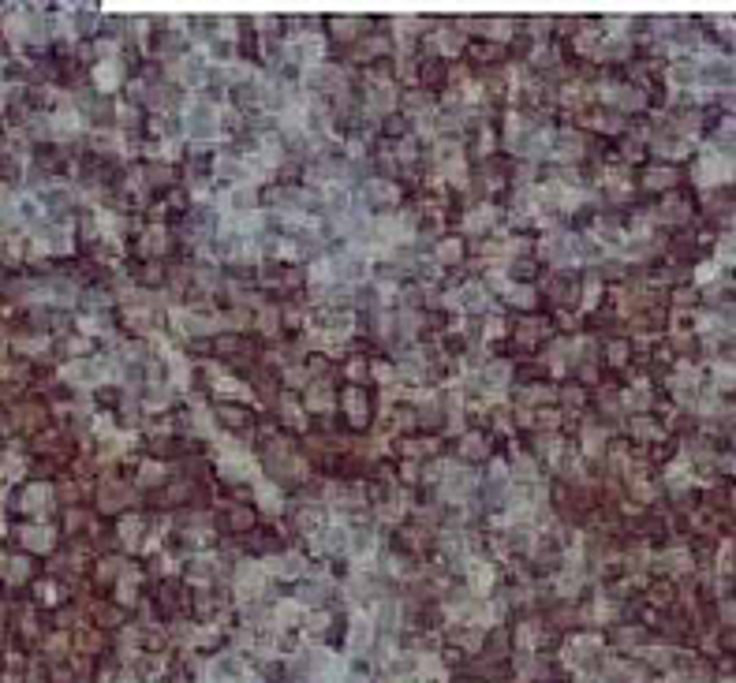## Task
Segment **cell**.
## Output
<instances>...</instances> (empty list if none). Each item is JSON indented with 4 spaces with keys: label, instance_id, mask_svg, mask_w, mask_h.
Returning <instances> with one entry per match:
<instances>
[{
    "label": "cell",
    "instance_id": "obj_1",
    "mask_svg": "<svg viewBox=\"0 0 736 683\" xmlns=\"http://www.w3.org/2000/svg\"><path fill=\"white\" fill-rule=\"evenodd\" d=\"M210 422H213V426H221L224 433H229V437L251 441V437H254V422H258V415H254V407L240 404V399H217V396H213V399H210Z\"/></svg>",
    "mask_w": 736,
    "mask_h": 683
},
{
    "label": "cell",
    "instance_id": "obj_2",
    "mask_svg": "<svg viewBox=\"0 0 736 683\" xmlns=\"http://www.w3.org/2000/svg\"><path fill=\"white\" fill-rule=\"evenodd\" d=\"M8 415H12V429L23 433V437H38L41 429L52 426V407L41 396H34V392H27L19 404L8 407Z\"/></svg>",
    "mask_w": 736,
    "mask_h": 683
},
{
    "label": "cell",
    "instance_id": "obj_3",
    "mask_svg": "<svg viewBox=\"0 0 736 683\" xmlns=\"http://www.w3.org/2000/svg\"><path fill=\"white\" fill-rule=\"evenodd\" d=\"M635 183H640V191L643 194H651V198H662V194L669 191H680L684 187V168L680 165H669V161H651V165H643L640 172H635Z\"/></svg>",
    "mask_w": 736,
    "mask_h": 683
},
{
    "label": "cell",
    "instance_id": "obj_4",
    "mask_svg": "<svg viewBox=\"0 0 736 683\" xmlns=\"http://www.w3.org/2000/svg\"><path fill=\"white\" fill-rule=\"evenodd\" d=\"M183 131H187L194 142H199V138L217 135V105H210V101H202V97H194L191 108H187V120H183Z\"/></svg>",
    "mask_w": 736,
    "mask_h": 683
},
{
    "label": "cell",
    "instance_id": "obj_5",
    "mask_svg": "<svg viewBox=\"0 0 736 683\" xmlns=\"http://www.w3.org/2000/svg\"><path fill=\"white\" fill-rule=\"evenodd\" d=\"M291 590H296L291 598L303 601V605H310V609H322V605H329V601H333V587H329V579H307V575H303Z\"/></svg>",
    "mask_w": 736,
    "mask_h": 683
},
{
    "label": "cell",
    "instance_id": "obj_6",
    "mask_svg": "<svg viewBox=\"0 0 736 683\" xmlns=\"http://www.w3.org/2000/svg\"><path fill=\"white\" fill-rule=\"evenodd\" d=\"M258 205H262V191L251 187V183H243V187H236L229 194V210L232 213H251V210H258Z\"/></svg>",
    "mask_w": 736,
    "mask_h": 683
},
{
    "label": "cell",
    "instance_id": "obj_7",
    "mask_svg": "<svg viewBox=\"0 0 736 683\" xmlns=\"http://www.w3.org/2000/svg\"><path fill=\"white\" fill-rule=\"evenodd\" d=\"M90 609H94V620L101 624V627H116V624L124 620L120 605H109V601H90Z\"/></svg>",
    "mask_w": 736,
    "mask_h": 683
}]
</instances>
